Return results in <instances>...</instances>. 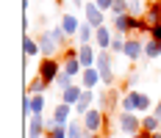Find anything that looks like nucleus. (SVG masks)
Instances as JSON below:
<instances>
[{
    "instance_id": "22",
    "label": "nucleus",
    "mask_w": 161,
    "mask_h": 138,
    "mask_svg": "<svg viewBox=\"0 0 161 138\" xmlns=\"http://www.w3.org/2000/svg\"><path fill=\"white\" fill-rule=\"evenodd\" d=\"M161 55V42L158 39H153V36H147L145 39V58L147 61H153V58H158Z\"/></svg>"
},
{
    "instance_id": "14",
    "label": "nucleus",
    "mask_w": 161,
    "mask_h": 138,
    "mask_svg": "<svg viewBox=\"0 0 161 138\" xmlns=\"http://www.w3.org/2000/svg\"><path fill=\"white\" fill-rule=\"evenodd\" d=\"M111 31L119 36H130V14H111Z\"/></svg>"
},
{
    "instance_id": "27",
    "label": "nucleus",
    "mask_w": 161,
    "mask_h": 138,
    "mask_svg": "<svg viewBox=\"0 0 161 138\" xmlns=\"http://www.w3.org/2000/svg\"><path fill=\"white\" fill-rule=\"evenodd\" d=\"M145 3H142V0H128V14L130 17H145Z\"/></svg>"
},
{
    "instance_id": "2",
    "label": "nucleus",
    "mask_w": 161,
    "mask_h": 138,
    "mask_svg": "<svg viewBox=\"0 0 161 138\" xmlns=\"http://www.w3.org/2000/svg\"><path fill=\"white\" fill-rule=\"evenodd\" d=\"M97 91V105L103 113H108V110H114V108H119V100H122V94L117 91V89H106V86H100V89H95Z\"/></svg>"
},
{
    "instance_id": "6",
    "label": "nucleus",
    "mask_w": 161,
    "mask_h": 138,
    "mask_svg": "<svg viewBox=\"0 0 161 138\" xmlns=\"http://www.w3.org/2000/svg\"><path fill=\"white\" fill-rule=\"evenodd\" d=\"M83 22H89L95 31L106 25V11H103V8H97V3H95V0L83 6Z\"/></svg>"
},
{
    "instance_id": "10",
    "label": "nucleus",
    "mask_w": 161,
    "mask_h": 138,
    "mask_svg": "<svg viewBox=\"0 0 161 138\" xmlns=\"http://www.w3.org/2000/svg\"><path fill=\"white\" fill-rule=\"evenodd\" d=\"M97 53H100V50H97L95 44H80L78 47V61H80V66H83V69H92V66L97 64Z\"/></svg>"
},
{
    "instance_id": "11",
    "label": "nucleus",
    "mask_w": 161,
    "mask_h": 138,
    "mask_svg": "<svg viewBox=\"0 0 161 138\" xmlns=\"http://www.w3.org/2000/svg\"><path fill=\"white\" fill-rule=\"evenodd\" d=\"M111 42H114V31L111 25H103L95 31V47L97 50H111Z\"/></svg>"
},
{
    "instance_id": "28",
    "label": "nucleus",
    "mask_w": 161,
    "mask_h": 138,
    "mask_svg": "<svg viewBox=\"0 0 161 138\" xmlns=\"http://www.w3.org/2000/svg\"><path fill=\"white\" fill-rule=\"evenodd\" d=\"M125 39H128V36L114 33V42H111V53H114V55H122V53H125Z\"/></svg>"
},
{
    "instance_id": "37",
    "label": "nucleus",
    "mask_w": 161,
    "mask_h": 138,
    "mask_svg": "<svg viewBox=\"0 0 161 138\" xmlns=\"http://www.w3.org/2000/svg\"><path fill=\"white\" fill-rule=\"evenodd\" d=\"M114 138H122V135H114Z\"/></svg>"
},
{
    "instance_id": "36",
    "label": "nucleus",
    "mask_w": 161,
    "mask_h": 138,
    "mask_svg": "<svg viewBox=\"0 0 161 138\" xmlns=\"http://www.w3.org/2000/svg\"><path fill=\"white\" fill-rule=\"evenodd\" d=\"M153 138H161V133H153Z\"/></svg>"
},
{
    "instance_id": "13",
    "label": "nucleus",
    "mask_w": 161,
    "mask_h": 138,
    "mask_svg": "<svg viewBox=\"0 0 161 138\" xmlns=\"http://www.w3.org/2000/svg\"><path fill=\"white\" fill-rule=\"evenodd\" d=\"M67 138H95V135L83 127V119L72 116V119H69V124H67Z\"/></svg>"
},
{
    "instance_id": "4",
    "label": "nucleus",
    "mask_w": 161,
    "mask_h": 138,
    "mask_svg": "<svg viewBox=\"0 0 161 138\" xmlns=\"http://www.w3.org/2000/svg\"><path fill=\"white\" fill-rule=\"evenodd\" d=\"M36 75L53 86L56 77L61 75V58H42V61H39V69H36Z\"/></svg>"
},
{
    "instance_id": "34",
    "label": "nucleus",
    "mask_w": 161,
    "mask_h": 138,
    "mask_svg": "<svg viewBox=\"0 0 161 138\" xmlns=\"http://www.w3.org/2000/svg\"><path fill=\"white\" fill-rule=\"evenodd\" d=\"M69 3H72V6H75V8H80V11H83V6H86V3H83V0H69Z\"/></svg>"
},
{
    "instance_id": "32",
    "label": "nucleus",
    "mask_w": 161,
    "mask_h": 138,
    "mask_svg": "<svg viewBox=\"0 0 161 138\" xmlns=\"http://www.w3.org/2000/svg\"><path fill=\"white\" fill-rule=\"evenodd\" d=\"M150 36H153V39H158V42H161V25H156V28H150Z\"/></svg>"
},
{
    "instance_id": "35",
    "label": "nucleus",
    "mask_w": 161,
    "mask_h": 138,
    "mask_svg": "<svg viewBox=\"0 0 161 138\" xmlns=\"http://www.w3.org/2000/svg\"><path fill=\"white\" fill-rule=\"evenodd\" d=\"M130 138H153V135H150V133H145V130H142V133H136V135H130Z\"/></svg>"
},
{
    "instance_id": "30",
    "label": "nucleus",
    "mask_w": 161,
    "mask_h": 138,
    "mask_svg": "<svg viewBox=\"0 0 161 138\" xmlns=\"http://www.w3.org/2000/svg\"><path fill=\"white\" fill-rule=\"evenodd\" d=\"M22 116H25V119H31V116H33V113H31V94L22 97Z\"/></svg>"
},
{
    "instance_id": "39",
    "label": "nucleus",
    "mask_w": 161,
    "mask_h": 138,
    "mask_svg": "<svg viewBox=\"0 0 161 138\" xmlns=\"http://www.w3.org/2000/svg\"><path fill=\"white\" fill-rule=\"evenodd\" d=\"M45 138H47V135H45Z\"/></svg>"
},
{
    "instance_id": "3",
    "label": "nucleus",
    "mask_w": 161,
    "mask_h": 138,
    "mask_svg": "<svg viewBox=\"0 0 161 138\" xmlns=\"http://www.w3.org/2000/svg\"><path fill=\"white\" fill-rule=\"evenodd\" d=\"M36 42H39V50H42V58H58L61 44L53 39L50 28H47V31H39V33H36Z\"/></svg>"
},
{
    "instance_id": "23",
    "label": "nucleus",
    "mask_w": 161,
    "mask_h": 138,
    "mask_svg": "<svg viewBox=\"0 0 161 138\" xmlns=\"http://www.w3.org/2000/svg\"><path fill=\"white\" fill-rule=\"evenodd\" d=\"M142 130L150 133V135H153V133H161V122L153 116V113H145V116H142Z\"/></svg>"
},
{
    "instance_id": "8",
    "label": "nucleus",
    "mask_w": 161,
    "mask_h": 138,
    "mask_svg": "<svg viewBox=\"0 0 161 138\" xmlns=\"http://www.w3.org/2000/svg\"><path fill=\"white\" fill-rule=\"evenodd\" d=\"M72 116H75V108L67 105V102H61V100L53 105V113H50V119H53L56 124H69V119H72Z\"/></svg>"
},
{
    "instance_id": "33",
    "label": "nucleus",
    "mask_w": 161,
    "mask_h": 138,
    "mask_svg": "<svg viewBox=\"0 0 161 138\" xmlns=\"http://www.w3.org/2000/svg\"><path fill=\"white\" fill-rule=\"evenodd\" d=\"M153 116H156V119H158V122H161V100H158V102H156V105H153Z\"/></svg>"
},
{
    "instance_id": "5",
    "label": "nucleus",
    "mask_w": 161,
    "mask_h": 138,
    "mask_svg": "<svg viewBox=\"0 0 161 138\" xmlns=\"http://www.w3.org/2000/svg\"><path fill=\"white\" fill-rule=\"evenodd\" d=\"M128 61H139L145 58V36H128L125 39V53H122Z\"/></svg>"
},
{
    "instance_id": "26",
    "label": "nucleus",
    "mask_w": 161,
    "mask_h": 138,
    "mask_svg": "<svg viewBox=\"0 0 161 138\" xmlns=\"http://www.w3.org/2000/svg\"><path fill=\"white\" fill-rule=\"evenodd\" d=\"M31 113L33 116H42V113H45V94L31 97Z\"/></svg>"
},
{
    "instance_id": "19",
    "label": "nucleus",
    "mask_w": 161,
    "mask_h": 138,
    "mask_svg": "<svg viewBox=\"0 0 161 138\" xmlns=\"http://www.w3.org/2000/svg\"><path fill=\"white\" fill-rule=\"evenodd\" d=\"M75 42H78V47L80 44H95V28L89 22H80V31L75 36Z\"/></svg>"
},
{
    "instance_id": "1",
    "label": "nucleus",
    "mask_w": 161,
    "mask_h": 138,
    "mask_svg": "<svg viewBox=\"0 0 161 138\" xmlns=\"http://www.w3.org/2000/svg\"><path fill=\"white\" fill-rule=\"evenodd\" d=\"M117 130L122 138H130L136 133H142V116L139 113H119L117 116Z\"/></svg>"
},
{
    "instance_id": "21",
    "label": "nucleus",
    "mask_w": 161,
    "mask_h": 138,
    "mask_svg": "<svg viewBox=\"0 0 161 138\" xmlns=\"http://www.w3.org/2000/svg\"><path fill=\"white\" fill-rule=\"evenodd\" d=\"M47 89H50V83H47V80H42L39 75H33V80H28V91H25V94L36 97V94H45Z\"/></svg>"
},
{
    "instance_id": "9",
    "label": "nucleus",
    "mask_w": 161,
    "mask_h": 138,
    "mask_svg": "<svg viewBox=\"0 0 161 138\" xmlns=\"http://www.w3.org/2000/svg\"><path fill=\"white\" fill-rule=\"evenodd\" d=\"M47 135V116H31L28 119V138H45Z\"/></svg>"
},
{
    "instance_id": "29",
    "label": "nucleus",
    "mask_w": 161,
    "mask_h": 138,
    "mask_svg": "<svg viewBox=\"0 0 161 138\" xmlns=\"http://www.w3.org/2000/svg\"><path fill=\"white\" fill-rule=\"evenodd\" d=\"M111 14H128V0H114V6H111Z\"/></svg>"
},
{
    "instance_id": "38",
    "label": "nucleus",
    "mask_w": 161,
    "mask_h": 138,
    "mask_svg": "<svg viewBox=\"0 0 161 138\" xmlns=\"http://www.w3.org/2000/svg\"><path fill=\"white\" fill-rule=\"evenodd\" d=\"M95 138H100V135H95Z\"/></svg>"
},
{
    "instance_id": "17",
    "label": "nucleus",
    "mask_w": 161,
    "mask_h": 138,
    "mask_svg": "<svg viewBox=\"0 0 161 138\" xmlns=\"http://www.w3.org/2000/svg\"><path fill=\"white\" fill-rule=\"evenodd\" d=\"M58 25L64 28V33H67V36H78V31H80L78 17H75V14H69V11H67V14H61V22H58Z\"/></svg>"
},
{
    "instance_id": "31",
    "label": "nucleus",
    "mask_w": 161,
    "mask_h": 138,
    "mask_svg": "<svg viewBox=\"0 0 161 138\" xmlns=\"http://www.w3.org/2000/svg\"><path fill=\"white\" fill-rule=\"evenodd\" d=\"M97 3V8H103V11H111V6H114V0H95Z\"/></svg>"
},
{
    "instance_id": "18",
    "label": "nucleus",
    "mask_w": 161,
    "mask_h": 138,
    "mask_svg": "<svg viewBox=\"0 0 161 138\" xmlns=\"http://www.w3.org/2000/svg\"><path fill=\"white\" fill-rule=\"evenodd\" d=\"M80 94H83V86L80 83H75V86H69L67 91H61V102H67V105H78V100H80Z\"/></svg>"
},
{
    "instance_id": "7",
    "label": "nucleus",
    "mask_w": 161,
    "mask_h": 138,
    "mask_svg": "<svg viewBox=\"0 0 161 138\" xmlns=\"http://www.w3.org/2000/svg\"><path fill=\"white\" fill-rule=\"evenodd\" d=\"M103 124H106V113L100 110V108H92L86 116H83V127L92 133V135H100V130H103Z\"/></svg>"
},
{
    "instance_id": "24",
    "label": "nucleus",
    "mask_w": 161,
    "mask_h": 138,
    "mask_svg": "<svg viewBox=\"0 0 161 138\" xmlns=\"http://www.w3.org/2000/svg\"><path fill=\"white\" fill-rule=\"evenodd\" d=\"M47 138H67V124H56L47 119Z\"/></svg>"
},
{
    "instance_id": "12",
    "label": "nucleus",
    "mask_w": 161,
    "mask_h": 138,
    "mask_svg": "<svg viewBox=\"0 0 161 138\" xmlns=\"http://www.w3.org/2000/svg\"><path fill=\"white\" fill-rule=\"evenodd\" d=\"M78 83L83 86V89H89V91H95V89L103 86V83H100V72H97L95 66H92V69H83L80 77H78Z\"/></svg>"
},
{
    "instance_id": "16",
    "label": "nucleus",
    "mask_w": 161,
    "mask_h": 138,
    "mask_svg": "<svg viewBox=\"0 0 161 138\" xmlns=\"http://www.w3.org/2000/svg\"><path fill=\"white\" fill-rule=\"evenodd\" d=\"M133 102H136V113H139V116H145V113H153V105H156V102H153L147 94L136 91V89H133Z\"/></svg>"
},
{
    "instance_id": "20",
    "label": "nucleus",
    "mask_w": 161,
    "mask_h": 138,
    "mask_svg": "<svg viewBox=\"0 0 161 138\" xmlns=\"http://www.w3.org/2000/svg\"><path fill=\"white\" fill-rule=\"evenodd\" d=\"M22 53H25L28 58H33V55H42V50H39V42L33 39L31 33H25V36H22Z\"/></svg>"
},
{
    "instance_id": "25",
    "label": "nucleus",
    "mask_w": 161,
    "mask_h": 138,
    "mask_svg": "<svg viewBox=\"0 0 161 138\" xmlns=\"http://www.w3.org/2000/svg\"><path fill=\"white\" fill-rule=\"evenodd\" d=\"M69 86H75V77H72V75H64V72L56 77V83H53V89H58V91H67Z\"/></svg>"
},
{
    "instance_id": "15",
    "label": "nucleus",
    "mask_w": 161,
    "mask_h": 138,
    "mask_svg": "<svg viewBox=\"0 0 161 138\" xmlns=\"http://www.w3.org/2000/svg\"><path fill=\"white\" fill-rule=\"evenodd\" d=\"M145 22L150 25V28L161 25V0H153V3H147V8H145Z\"/></svg>"
}]
</instances>
